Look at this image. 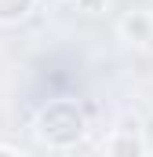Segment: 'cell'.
Instances as JSON below:
<instances>
[{
    "mask_svg": "<svg viewBox=\"0 0 153 157\" xmlns=\"http://www.w3.org/2000/svg\"><path fill=\"white\" fill-rule=\"evenodd\" d=\"M117 157H139V139H135V143H131V139L117 143Z\"/></svg>",
    "mask_w": 153,
    "mask_h": 157,
    "instance_id": "1",
    "label": "cell"
}]
</instances>
